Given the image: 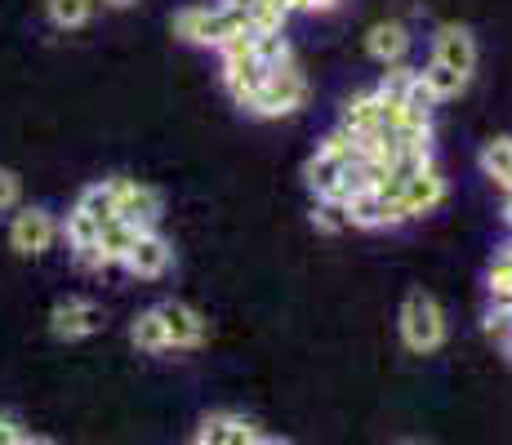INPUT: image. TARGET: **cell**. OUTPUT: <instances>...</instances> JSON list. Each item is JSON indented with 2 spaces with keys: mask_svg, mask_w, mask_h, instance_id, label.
Here are the masks:
<instances>
[{
  "mask_svg": "<svg viewBox=\"0 0 512 445\" xmlns=\"http://www.w3.org/2000/svg\"><path fill=\"white\" fill-rule=\"evenodd\" d=\"M401 339L410 352H437L446 343V312L428 290H410L401 303Z\"/></svg>",
  "mask_w": 512,
  "mask_h": 445,
  "instance_id": "cell-1",
  "label": "cell"
},
{
  "mask_svg": "<svg viewBox=\"0 0 512 445\" xmlns=\"http://www.w3.org/2000/svg\"><path fill=\"white\" fill-rule=\"evenodd\" d=\"M254 54H259L263 67H281L290 63V45H285L281 32H254Z\"/></svg>",
  "mask_w": 512,
  "mask_h": 445,
  "instance_id": "cell-23",
  "label": "cell"
},
{
  "mask_svg": "<svg viewBox=\"0 0 512 445\" xmlns=\"http://www.w3.org/2000/svg\"><path fill=\"white\" fill-rule=\"evenodd\" d=\"M196 441L201 445H259L272 437L254 428L245 414H205L201 428H196Z\"/></svg>",
  "mask_w": 512,
  "mask_h": 445,
  "instance_id": "cell-7",
  "label": "cell"
},
{
  "mask_svg": "<svg viewBox=\"0 0 512 445\" xmlns=\"http://www.w3.org/2000/svg\"><path fill=\"white\" fill-rule=\"evenodd\" d=\"M352 161H343V156H334V152H321L317 147V156H312L308 161V187L312 192H317V201L321 196H334V201H339V183H343V170H348Z\"/></svg>",
  "mask_w": 512,
  "mask_h": 445,
  "instance_id": "cell-12",
  "label": "cell"
},
{
  "mask_svg": "<svg viewBox=\"0 0 512 445\" xmlns=\"http://www.w3.org/2000/svg\"><path fill=\"white\" fill-rule=\"evenodd\" d=\"M98 227H103V223H98L90 210H81V205H76V210L67 214V227H63L67 245H94L98 241Z\"/></svg>",
  "mask_w": 512,
  "mask_h": 445,
  "instance_id": "cell-24",
  "label": "cell"
},
{
  "mask_svg": "<svg viewBox=\"0 0 512 445\" xmlns=\"http://www.w3.org/2000/svg\"><path fill=\"white\" fill-rule=\"evenodd\" d=\"M27 441H36V432L14 414H0V445H27Z\"/></svg>",
  "mask_w": 512,
  "mask_h": 445,
  "instance_id": "cell-27",
  "label": "cell"
},
{
  "mask_svg": "<svg viewBox=\"0 0 512 445\" xmlns=\"http://www.w3.org/2000/svg\"><path fill=\"white\" fill-rule=\"evenodd\" d=\"M98 325H103V312L85 299H67L49 312V330H54L58 339H85V334H94Z\"/></svg>",
  "mask_w": 512,
  "mask_h": 445,
  "instance_id": "cell-10",
  "label": "cell"
},
{
  "mask_svg": "<svg viewBox=\"0 0 512 445\" xmlns=\"http://www.w3.org/2000/svg\"><path fill=\"white\" fill-rule=\"evenodd\" d=\"M107 5H116V9H125V5H134V0H107Z\"/></svg>",
  "mask_w": 512,
  "mask_h": 445,
  "instance_id": "cell-31",
  "label": "cell"
},
{
  "mask_svg": "<svg viewBox=\"0 0 512 445\" xmlns=\"http://www.w3.org/2000/svg\"><path fill=\"white\" fill-rule=\"evenodd\" d=\"M134 236H139V227H130L125 219H107L103 227H98V250H103V263H107V267L121 263L125 254H130Z\"/></svg>",
  "mask_w": 512,
  "mask_h": 445,
  "instance_id": "cell-15",
  "label": "cell"
},
{
  "mask_svg": "<svg viewBox=\"0 0 512 445\" xmlns=\"http://www.w3.org/2000/svg\"><path fill=\"white\" fill-rule=\"evenodd\" d=\"M18 192H23L18 174H14V170H0V210H14V205H18Z\"/></svg>",
  "mask_w": 512,
  "mask_h": 445,
  "instance_id": "cell-28",
  "label": "cell"
},
{
  "mask_svg": "<svg viewBox=\"0 0 512 445\" xmlns=\"http://www.w3.org/2000/svg\"><path fill=\"white\" fill-rule=\"evenodd\" d=\"M419 81V72L415 67H401V63H388V72H383V81H379V89L374 94L379 98H388V103H401V98L410 94V85Z\"/></svg>",
  "mask_w": 512,
  "mask_h": 445,
  "instance_id": "cell-20",
  "label": "cell"
},
{
  "mask_svg": "<svg viewBox=\"0 0 512 445\" xmlns=\"http://www.w3.org/2000/svg\"><path fill=\"white\" fill-rule=\"evenodd\" d=\"M236 27H245V9L228 5V0L214 5V9L192 5V9H179V14H174V36H183V41H192V45H214L219 49Z\"/></svg>",
  "mask_w": 512,
  "mask_h": 445,
  "instance_id": "cell-2",
  "label": "cell"
},
{
  "mask_svg": "<svg viewBox=\"0 0 512 445\" xmlns=\"http://www.w3.org/2000/svg\"><path fill=\"white\" fill-rule=\"evenodd\" d=\"M508 223H512V192H508Z\"/></svg>",
  "mask_w": 512,
  "mask_h": 445,
  "instance_id": "cell-32",
  "label": "cell"
},
{
  "mask_svg": "<svg viewBox=\"0 0 512 445\" xmlns=\"http://www.w3.org/2000/svg\"><path fill=\"white\" fill-rule=\"evenodd\" d=\"M54 27H85L94 14V0H45Z\"/></svg>",
  "mask_w": 512,
  "mask_h": 445,
  "instance_id": "cell-21",
  "label": "cell"
},
{
  "mask_svg": "<svg viewBox=\"0 0 512 445\" xmlns=\"http://www.w3.org/2000/svg\"><path fill=\"white\" fill-rule=\"evenodd\" d=\"M366 49H370V58H379L383 67L401 63V58H406V49H410V32L401 23H374L370 36H366Z\"/></svg>",
  "mask_w": 512,
  "mask_h": 445,
  "instance_id": "cell-13",
  "label": "cell"
},
{
  "mask_svg": "<svg viewBox=\"0 0 512 445\" xmlns=\"http://www.w3.org/2000/svg\"><path fill=\"white\" fill-rule=\"evenodd\" d=\"M312 223L321 227V232H348V205L343 201H334V196H321V205H317V214H312Z\"/></svg>",
  "mask_w": 512,
  "mask_h": 445,
  "instance_id": "cell-26",
  "label": "cell"
},
{
  "mask_svg": "<svg viewBox=\"0 0 512 445\" xmlns=\"http://www.w3.org/2000/svg\"><path fill=\"white\" fill-rule=\"evenodd\" d=\"M490 303L495 308H512V259L499 254L495 267H490Z\"/></svg>",
  "mask_w": 512,
  "mask_h": 445,
  "instance_id": "cell-25",
  "label": "cell"
},
{
  "mask_svg": "<svg viewBox=\"0 0 512 445\" xmlns=\"http://www.w3.org/2000/svg\"><path fill=\"white\" fill-rule=\"evenodd\" d=\"M54 236H58L54 214L36 210V205L23 214H14V223H9V245H14L18 254H45L49 245H54Z\"/></svg>",
  "mask_w": 512,
  "mask_h": 445,
  "instance_id": "cell-6",
  "label": "cell"
},
{
  "mask_svg": "<svg viewBox=\"0 0 512 445\" xmlns=\"http://www.w3.org/2000/svg\"><path fill=\"white\" fill-rule=\"evenodd\" d=\"M481 170L495 178L504 192H512V138H495V143L481 152Z\"/></svg>",
  "mask_w": 512,
  "mask_h": 445,
  "instance_id": "cell-18",
  "label": "cell"
},
{
  "mask_svg": "<svg viewBox=\"0 0 512 445\" xmlns=\"http://www.w3.org/2000/svg\"><path fill=\"white\" fill-rule=\"evenodd\" d=\"M419 81L428 85V94H432V98H437V103H441V98H455V94H464L472 76L455 72V67H446V63H437V58H432V63H428V67H423V72H419Z\"/></svg>",
  "mask_w": 512,
  "mask_h": 445,
  "instance_id": "cell-16",
  "label": "cell"
},
{
  "mask_svg": "<svg viewBox=\"0 0 512 445\" xmlns=\"http://www.w3.org/2000/svg\"><path fill=\"white\" fill-rule=\"evenodd\" d=\"M81 210H90L98 223H107V219H116V187H112V178H103V183H94V187H85L81 192Z\"/></svg>",
  "mask_w": 512,
  "mask_h": 445,
  "instance_id": "cell-19",
  "label": "cell"
},
{
  "mask_svg": "<svg viewBox=\"0 0 512 445\" xmlns=\"http://www.w3.org/2000/svg\"><path fill=\"white\" fill-rule=\"evenodd\" d=\"M343 130L357 134V138L383 130V125H379V94H374V89H370V94L348 98V107H343Z\"/></svg>",
  "mask_w": 512,
  "mask_h": 445,
  "instance_id": "cell-14",
  "label": "cell"
},
{
  "mask_svg": "<svg viewBox=\"0 0 512 445\" xmlns=\"http://www.w3.org/2000/svg\"><path fill=\"white\" fill-rule=\"evenodd\" d=\"M504 254H508V259H512V245H508V250H504Z\"/></svg>",
  "mask_w": 512,
  "mask_h": 445,
  "instance_id": "cell-33",
  "label": "cell"
},
{
  "mask_svg": "<svg viewBox=\"0 0 512 445\" xmlns=\"http://www.w3.org/2000/svg\"><path fill=\"white\" fill-rule=\"evenodd\" d=\"M334 0H308V9H330Z\"/></svg>",
  "mask_w": 512,
  "mask_h": 445,
  "instance_id": "cell-29",
  "label": "cell"
},
{
  "mask_svg": "<svg viewBox=\"0 0 512 445\" xmlns=\"http://www.w3.org/2000/svg\"><path fill=\"white\" fill-rule=\"evenodd\" d=\"M397 201H401V210H406L410 219H415V214H432L441 201H446V178L432 170V165H423L419 174L406 178V187H401Z\"/></svg>",
  "mask_w": 512,
  "mask_h": 445,
  "instance_id": "cell-9",
  "label": "cell"
},
{
  "mask_svg": "<svg viewBox=\"0 0 512 445\" xmlns=\"http://www.w3.org/2000/svg\"><path fill=\"white\" fill-rule=\"evenodd\" d=\"M228 5H236V9H250V5H254V0H228Z\"/></svg>",
  "mask_w": 512,
  "mask_h": 445,
  "instance_id": "cell-30",
  "label": "cell"
},
{
  "mask_svg": "<svg viewBox=\"0 0 512 445\" xmlns=\"http://www.w3.org/2000/svg\"><path fill=\"white\" fill-rule=\"evenodd\" d=\"M156 312H161V321H165L170 348H201L205 343V316L196 308H187L179 299H165V303H156Z\"/></svg>",
  "mask_w": 512,
  "mask_h": 445,
  "instance_id": "cell-8",
  "label": "cell"
},
{
  "mask_svg": "<svg viewBox=\"0 0 512 445\" xmlns=\"http://www.w3.org/2000/svg\"><path fill=\"white\" fill-rule=\"evenodd\" d=\"M303 103H308V81H303V72L290 58V63H281V67H268L259 94L250 98V112L254 116H290V112H299Z\"/></svg>",
  "mask_w": 512,
  "mask_h": 445,
  "instance_id": "cell-3",
  "label": "cell"
},
{
  "mask_svg": "<svg viewBox=\"0 0 512 445\" xmlns=\"http://www.w3.org/2000/svg\"><path fill=\"white\" fill-rule=\"evenodd\" d=\"M170 263H174V250H170V241H165L156 227H143V232L134 236L130 254L121 259L125 272L143 276V281H156V276H165V272H170Z\"/></svg>",
  "mask_w": 512,
  "mask_h": 445,
  "instance_id": "cell-4",
  "label": "cell"
},
{
  "mask_svg": "<svg viewBox=\"0 0 512 445\" xmlns=\"http://www.w3.org/2000/svg\"><path fill=\"white\" fill-rule=\"evenodd\" d=\"M245 27H250V32H281V27H285V9L268 5V0H254V5L245 9Z\"/></svg>",
  "mask_w": 512,
  "mask_h": 445,
  "instance_id": "cell-22",
  "label": "cell"
},
{
  "mask_svg": "<svg viewBox=\"0 0 512 445\" xmlns=\"http://www.w3.org/2000/svg\"><path fill=\"white\" fill-rule=\"evenodd\" d=\"M116 187V219H125L130 227H156L161 219V192L147 183H130V178H112Z\"/></svg>",
  "mask_w": 512,
  "mask_h": 445,
  "instance_id": "cell-5",
  "label": "cell"
},
{
  "mask_svg": "<svg viewBox=\"0 0 512 445\" xmlns=\"http://www.w3.org/2000/svg\"><path fill=\"white\" fill-rule=\"evenodd\" d=\"M130 339H134V348L139 352H170V334H165V321H161V312L156 308H147L139 321H134Z\"/></svg>",
  "mask_w": 512,
  "mask_h": 445,
  "instance_id": "cell-17",
  "label": "cell"
},
{
  "mask_svg": "<svg viewBox=\"0 0 512 445\" xmlns=\"http://www.w3.org/2000/svg\"><path fill=\"white\" fill-rule=\"evenodd\" d=\"M432 58L446 67H455V72L472 76V67H477V45H472V36L464 27H441L437 32V45H432Z\"/></svg>",
  "mask_w": 512,
  "mask_h": 445,
  "instance_id": "cell-11",
  "label": "cell"
}]
</instances>
